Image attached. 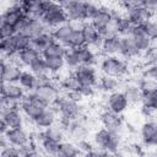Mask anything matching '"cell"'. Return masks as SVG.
Segmentation results:
<instances>
[{
    "label": "cell",
    "mask_w": 157,
    "mask_h": 157,
    "mask_svg": "<svg viewBox=\"0 0 157 157\" xmlns=\"http://www.w3.org/2000/svg\"><path fill=\"white\" fill-rule=\"evenodd\" d=\"M59 113V118L74 120L82 114L81 98L76 94L61 92L52 104Z\"/></svg>",
    "instance_id": "1"
},
{
    "label": "cell",
    "mask_w": 157,
    "mask_h": 157,
    "mask_svg": "<svg viewBox=\"0 0 157 157\" xmlns=\"http://www.w3.org/2000/svg\"><path fill=\"white\" fill-rule=\"evenodd\" d=\"M121 137L120 135L105 129L104 126L97 129L92 135V141L96 148L105 152L107 155H117L121 150Z\"/></svg>",
    "instance_id": "2"
},
{
    "label": "cell",
    "mask_w": 157,
    "mask_h": 157,
    "mask_svg": "<svg viewBox=\"0 0 157 157\" xmlns=\"http://www.w3.org/2000/svg\"><path fill=\"white\" fill-rule=\"evenodd\" d=\"M98 69L101 74L110 75L118 78L124 77L129 71L126 60L120 55H103L98 63Z\"/></svg>",
    "instance_id": "3"
},
{
    "label": "cell",
    "mask_w": 157,
    "mask_h": 157,
    "mask_svg": "<svg viewBox=\"0 0 157 157\" xmlns=\"http://www.w3.org/2000/svg\"><path fill=\"white\" fill-rule=\"evenodd\" d=\"M61 93V88L59 86L58 80H55L53 83L43 86V87H37L33 91L27 92V96L37 99L39 103H42L45 107H49L54 103L56 97Z\"/></svg>",
    "instance_id": "4"
},
{
    "label": "cell",
    "mask_w": 157,
    "mask_h": 157,
    "mask_svg": "<svg viewBox=\"0 0 157 157\" xmlns=\"http://www.w3.org/2000/svg\"><path fill=\"white\" fill-rule=\"evenodd\" d=\"M99 120L102 126H104L105 129L123 136V134L126 131V124L121 117V114L114 113L109 109H104L101 115H99Z\"/></svg>",
    "instance_id": "5"
},
{
    "label": "cell",
    "mask_w": 157,
    "mask_h": 157,
    "mask_svg": "<svg viewBox=\"0 0 157 157\" xmlns=\"http://www.w3.org/2000/svg\"><path fill=\"white\" fill-rule=\"evenodd\" d=\"M40 18L44 22V25L48 27L49 31H52L53 28H55L59 25L67 22V16H66L65 9L55 1L52 4V6L44 12V15Z\"/></svg>",
    "instance_id": "6"
},
{
    "label": "cell",
    "mask_w": 157,
    "mask_h": 157,
    "mask_svg": "<svg viewBox=\"0 0 157 157\" xmlns=\"http://www.w3.org/2000/svg\"><path fill=\"white\" fill-rule=\"evenodd\" d=\"M22 66L11 58L1 56V80L2 82H18L22 74Z\"/></svg>",
    "instance_id": "7"
},
{
    "label": "cell",
    "mask_w": 157,
    "mask_h": 157,
    "mask_svg": "<svg viewBox=\"0 0 157 157\" xmlns=\"http://www.w3.org/2000/svg\"><path fill=\"white\" fill-rule=\"evenodd\" d=\"M90 130H91L90 120L81 114L76 119L71 120V123L66 130V135H67V137L72 139L74 141H77L80 139L87 137L90 134Z\"/></svg>",
    "instance_id": "8"
},
{
    "label": "cell",
    "mask_w": 157,
    "mask_h": 157,
    "mask_svg": "<svg viewBox=\"0 0 157 157\" xmlns=\"http://www.w3.org/2000/svg\"><path fill=\"white\" fill-rule=\"evenodd\" d=\"M140 140L145 147L157 148V120L148 119L139 129Z\"/></svg>",
    "instance_id": "9"
},
{
    "label": "cell",
    "mask_w": 157,
    "mask_h": 157,
    "mask_svg": "<svg viewBox=\"0 0 157 157\" xmlns=\"http://www.w3.org/2000/svg\"><path fill=\"white\" fill-rule=\"evenodd\" d=\"M123 13L130 22H132L136 26L142 25L144 22L153 18V16H155V13L152 11H150L147 7H145L144 5L123 6Z\"/></svg>",
    "instance_id": "10"
},
{
    "label": "cell",
    "mask_w": 157,
    "mask_h": 157,
    "mask_svg": "<svg viewBox=\"0 0 157 157\" xmlns=\"http://www.w3.org/2000/svg\"><path fill=\"white\" fill-rule=\"evenodd\" d=\"M129 107H130V104L128 102V98L121 90H117V91L107 94L105 109H109L118 114H123L129 109Z\"/></svg>",
    "instance_id": "11"
},
{
    "label": "cell",
    "mask_w": 157,
    "mask_h": 157,
    "mask_svg": "<svg viewBox=\"0 0 157 157\" xmlns=\"http://www.w3.org/2000/svg\"><path fill=\"white\" fill-rule=\"evenodd\" d=\"M47 107L43 105L42 103H39L37 99L29 97L26 94V97L21 101V105H20V109L21 112L23 113V115L26 117V119L28 121H31L32 124L34 123V120L43 113V110L45 109Z\"/></svg>",
    "instance_id": "12"
},
{
    "label": "cell",
    "mask_w": 157,
    "mask_h": 157,
    "mask_svg": "<svg viewBox=\"0 0 157 157\" xmlns=\"http://www.w3.org/2000/svg\"><path fill=\"white\" fill-rule=\"evenodd\" d=\"M76 77L78 78L80 83L82 86H97V81H98V69L96 65H80L78 67H76L72 71Z\"/></svg>",
    "instance_id": "13"
},
{
    "label": "cell",
    "mask_w": 157,
    "mask_h": 157,
    "mask_svg": "<svg viewBox=\"0 0 157 157\" xmlns=\"http://www.w3.org/2000/svg\"><path fill=\"white\" fill-rule=\"evenodd\" d=\"M26 15L27 13L25 12L22 5L18 4V2H16V4L9 6L2 12V15H1V22H5V23H9V25L13 26L17 29V32H18L20 26H21L23 18L26 17Z\"/></svg>",
    "instance_id": "14"
},
{
    "label": "cell",
    "mask_w": 157,
    "mask_h": 157,
    "mask_svg": "<svg viewBox=\"0 0 157 157\" xmlns=\"http://www.w3.org/2000/svg\"><path fill=\"white\" fill-rule=\"evenodd\" d=\"M82 33H83V37H85V42L87 45L92 47L93 49L96 50H99L101 49V45L104 40V36L101 34L96 28L91 23V21H85L81 23L80 26Z\"/></svg>",
    "instance_id": "15"
},
{
    "label": "cell",
    "mask_w": 157,
    "mask_h": 157,
    "mask_svg": "<svg viewBox=\"0 0 157 157\" xmlns=\"http://www.w3.org/2000/svg\"><path fill=\"white\" fill-rule=\"evenodd\" d=\"M45 31H49V29L44 25V22L42 21L40 17H34V16L28 15V17H27V20H26V22H25V25L20 32L32 39Z\"/></svg>",
    "instance_id": "16"
},
{
    "label": "cell",
    "mask_w": 157,
    "mask_h": 157,
    "mask_svg": "<svg viewBox=\"0 0 157 157\" xmlns=\"http://www.w3.org/2000/svg\"><path fill=\"white\" fill-rule=\"evenodd\" d=\"M140 105H141V113L146 118H151L157 113V87L152 91L142 92Z\"/></svg>",
    "instance_id": "17"
},
{
    "label": "cell",
    "mask_w": 157,
    "mask_h": 157,
    "mask_svg": "<svg viewBox=\"0 0 157 157\" xmlns=\"http://www.w3.org/2000/svg\"><path fill=\"white\" fill-rule=\"evenodd\" d=\"M58 82H59V86H60L63 92H66L70 94H76V96L78 94L81 86H82L72 71L66 72V74H61L58 78Z\"/></svg>",
    "instance_id": "18"
},
{
    "label": "cell",
    "mask_w": 157,
    "mask_h": 157,
    "mask_svg": "<svg viewBox=\"0 0 157 157\" xmlns=\"http://www.w3.org/2000/svg\"><path fill=\"white\" fill-rule=\"evenodd\" d=\"M58 120H59V113H58V110H56L53 105H49V107H47V108L43 110V113L34 120L33 124H34V126H36L37 129L44 130V129H47V128L54 125Z\"/></svg>",
    "instance_id": "19"
},
{
    "label": "cell",
    "mask_w": 157,
    "mask_h": 157,
    "mask_svg": "<svg viewBox=\"0 0 157 157\" xmlns=\"http://www.w3.org/2000/svg\"><path fill=\"white\" fill-rule=\"evenodd\" d=\"M113 18V10L109 6L105 5H101L99 11L97 12V15L91 20V23L94 26V28L99 32L103 33L104 29L108 27V25L110 23Z\"/></svg>",
    "instance_id": "20"
},
{
    "label": "cell",
    "mask_w": 157,
    "mask_h": 157,
    "mask_svg": "<svg viewBox=\"0 0 157 157\" xmlns=\"http://www.w3.org/2000/svg\"><path fill=\"white\" fill-rule=\"evenodd\" d=\"M34 141L38 144L40 151L43 152V155L47 156H58V151H59V141L48 137L44 135V132L40 130V132L37 134V137L34 139Z\"/></svg>",
    "instance_id": "21"
},
{
    "label": "cell",
    "mask_w": 157,
    "mask_h": 157,
    "mask_svg": "<svg viewBox=\"0 0 157 157\" xmlns=\"http://www.w3.org/2000/svg\"><path fill=\"white\" fill-rule=\"evenodd\" d=\"M4 135L10 145L17 146V147H22L23 145L31 141V136L26 131L25 126L23 128H10Z\"/></svg>",
    "instance_id": "22"
},
{
    "label": "cell",
    "mask_w": 157,
    "mask_h": 157,
    "mask_svg": "<svg viewBox=\"0 0 157 157\" xmlns=\"http://www.w3.org/2000/svg\"><path fill=\"white\" fill-rule=\"evenodd\" d=\"M27 94V91L18 83V82H2L1 83V96L13 99V101H22Z\"/></svg>",
    "instance_id": "23"
},
{
    "label": "cell",
    "mask_w": 157,
    "mask_h": 157,
    "mask_svg": "<svg viewBox=\"0 0 157 157\" xmlns=\"http://www.w3.org/2000/svg\"><path fill=\"white\" fill-rule=\"evenodd\" d=\"M142 53L136 47L135 42L130 36H121V49H120V56L125 60H132V59H140Z\"/></svg>",
    "instance_id": "24"
},
{
    "label": "cell",
    "mask_w": 157,
    "mask_h": 157,
    "mask_svg": "<svg viewBox=\"0 0 157 157\" xmlns=\"http://www.w3.org/2000/svg\"><path fill=\"white\" fill-rule=\"evenodd\" d=\"M42 56H43L42 53H40L39 50L34 49V48L31 45V47H28V48H26V49L18 52L13 59H15L22 67L28 69L33 63H36V61H37L38 59H40Z\"/></svg>",
    "instance_id": "25"
},
{
    "label": "cell",
    "mask_w": 157,
    "mask_h": 157,
    "mask_svg": "<svg viewBox=\"0 0 157 157\" xmlns=\"http://www.w3.org/2000/svg\"><path fill=\"white\" fill-rule=\"evenodd\" d=\"M85 4L86 1L76 0L65 9L69 22L76 25V23H82L86 21L85 20Z\"/></svg>",
    "instance_id": "26"
},
{
    "label": "cell",
    "mask_w": 157,
    "mask_h": 157,
    "mask_svg": "<svg viewBox=\"0 0 157 157\" xmlns=\"http://www.w3.org/2000/svg\"><path fill=\"white\" fill-rule=\"evenodd\" d=\"M120 49H121V36L114 34V36L104 37L99 52L102 55H120Z\"/></svg>",
    "instance_id": "27"
},
{
    "label": "cell",
    "mask_w": 157,
    "mask_h": 157,
    "mask_svg": "<svg viewBox=\"0 0 157 157\" xmlns=\"http://www.w3.org/2000/svg\"><path fill=\"white\" fill-rule=\"evenodd\" d=\"M0 115H1V119L9 125V128H23L25 121L27 120L20 108L7 109L0 113Z\"/></svg>",
    "instance_id": "28"
},
{
    "label": "cell",
    "mask_w": 157,
    "mask_h": 157,
    "mask_svg": "<svg viewBox=\"0 0 157 157\" xmlns=\"http://www.w3.org/2000/svg\"><path fill=\"white\" fill-rule=\"evenodd\" d=\"M54 0H32L27 4H23L22 7L27 15L34 17H42L44 12L52 6Z\"/></svg>",
    "instance_id": "29"
},
{
    "label": "cell",
    "mask_w": 157,
    "mask_h": 157,
    "mask_svg": "<svg viewBox=\"0 0 157 157\" xmlns=\"http://www.w3.org/2000/svg\"><path fill=\"white\" fill-rule=\"evenodd\" d=\"M99 91H102L103 93H112L117 90H119L121 87V82L120 78L110 76V75H105V74H101L97 81V86H96Z\"/></svg>",
    "instance_id": "30"
},
{
    "label": "cell",
    "mask_w": 157,
    "mask_h": 157,
    "mask_svg": "<svg viewBox=\"0 0 157 157\" xmlns=\"http://www.w3.org/2000/svg\"><path fill=\"white\" fill-rule=\"evenodd\" d=\"M76 49V53L78 55V59H80V63L81 65L86 64V65H96L98 66V63L101 59H98V54L96 49H93L92 47L85 44L82 47H78V48H75Z\"/></svg>",
    "instance_id": "31"
},
{
    "label": "cell",
    "mask_w": 157,
    "mask_h": 157,
    "mask_svg": "<svg viewBox=\"0 0 157 157\" xmlns=\"http://www.w3.org/2000/svg\"><path fill=\"white\" fill-rule=\"evenodd\" d=\"M121 91L128 98V102L130 105H137L141 103V97H142V91L139 86L137 82H126L121 86Z\"/></svg>",
    "instance_id": "32"
},
{
    "label": "cell",
    "mask_w": 157,
    "mask_h": 157,
    "mask_svg": "<svg viewBox=\"0 0 157 157\" xmlns=\"http://www.w3.org/2000/svg\"><path fill=\"white\" fill-rule=\"evenodd\" d=\"M130 37L132 38V40L135 42L136 47L139 48V50L141 53H144L145 50H147L148 48H151L153 45V40L141 29L140 26H135V28L132 29Z\"/></svg>",
    "instance_id": "33"
},
{
    "label": "cell",
    "mask_w": 157,
    "mask_h": 157,
    "mask_svg": "<svg viewBox=\"0 0 157 157\" xmlns=\"http://www.w3.org/2000/svg\"><path fill=\"white\" fill-rule=\"evenodd\" d=\"M75 27L76 26L74 23L67 21V22H65L63 25H59L55 28H53L52 29V34H53V37H54V39L56 42H60V43H63L65 45L66 40L69 39V37H70L71 32L75 29Z\"/></svg>",
    "instance_id": "34"
},
{
    "label": "cell",
    "mask_w": 157,
    "mask_h": 157,
    "mask_svg": "<svg viewBox=\"0 0 157 157\" xmlns=\"http://www.w3.org/2000/svg\"><path fill=\"white\" fill-rule=\"evenodd\" d=\"M44 60H45L48 71L52 75H54L55 77L60 76L64 72V69L66 67V64H65V60L63 56H45Z\"/></svg>",
    "instance_id": "35"
},
{
    "label": "cell",
    "mask_w": 157,
    "mask_h": 157,
    "mask_svg": "<svg viewBox=\"0 0 157 157\" xmlns=\"http://www.w3.org/2000/svg\"><path fill=\"white\" fill-rule=\"evenodd\" d=\"M54 40H55V39H54V37H53V34H52V31H45V32L40 33L39 36L32 38V39H31V45H32L34 49H37V50H39L40 53H43Z\"/></svg>",
    "instance_id": "36"
},
{
    "label": "cell",
    "mask_w": 157,
    "mask_h": 157,
    "mask_svg": "<svg viewBox=\"0 0 157 157\" xmlns=\"http://www.w3.org/2000/svg\"><path fill=\"white\" fill-rule=\"evenodd\" d=\"M83 155L81 152V150L78 148V146L76 145L75 141H61L59 144V151H58V156L61 157H76Z\"/></svg>",
    "instance_id": "37"
},
{
    "label": "cell",
    "mask_w": 157,
    "mask_h": 157,
    "mask_svg": "<svg viewBox=\"0 0 157 157\" xmlns=\"http://www.w3.org/2000/svg\"><path fill=\"white\" fill-rule=\"evenodd\" d=\"M0 50H1V54L4 56L13 59L16 56V54H17V47H16L15 36H11V37H7V38H1Z\"/></svg>",
    "instance_id": "38"
},
{
    "label": "cell",
    "mask_w": 157,
    "mask_h": 157,
    "mask_svg": "<svg viewBox=\"0 0 157 157\" xmlns=\"http://www.w3.org/2000/svg\"><path fill=\"white\" fill-rule=\"evenodd\" d=\"M42 131L44 132L45 136L52 137V139H54V140H56V141H59V142L64 141V140L67 137L66 130L64 129V126H63L59 121H56L54 125H52V126H49V128H47V129H44V130H42Z\"/></svg>",
    "instance_id": "39"
},
{
    "label": "cell",
    "mask_w": 157,
    "mask_h": 157,
    "mask_svg": "<svg viewBox=\"0 0 157 157\" xmlns=\"http://www.w3.org/2000/svg\"><path fill=\"white\" fill-rule=\"evenodd\" d=\"M36 75L29 70V69H26V70H22V74L20 76V80H18V83L27 91H33L36 88Z\"/></svg>",
    "instance_id": "40"
},
{
    "label": "cell",
    "mask_w": 157,
    "mask_h": 157,
    "mask_svg": "<svg viewBox=\"0 0 157 157\" xmlns=\"http://www.w3.org/2000/svg\"><path fill=\"white\" fill-rule=\"evenodd\" d=\"M85 44H86V42H85V37H83L81 28L75 27V29L71 32L69 39L66 40L65 47L66 48H78V47H82Z\"/></svg>",
    "instance_id": "41"
},
{
    "label": "cell",
    "mask_w": 157,
    "mask_h": 157,
    "mask_svg": "<svg viewBox=\"0 0 157 157\" xmlns=\"http://www.w3.org/2000/svg\"><path fill=\"white\" fill-rule=\"evenodd\" d=\"M66 47L63 44V43H60V42H56V40H54L43 53H42V55L45 58V56H63L64 58V55H65V53H66Z\"/></svg>",
    "instance_id": "42"
},
{
    "label": "cell",
    "mask_w": 157,
    "mask_h": 157,
    "mask_svg": "<svg viewBox=\"0 0 157 157\" xmlns=\"http://www.w3.org/2000/svg\"><path fill=\"white\" fill-rule=\"evenodd\" d=\"M64 60H65L66 67L69 70H71V71H74L76 67H78L81 65L80 59H78V55H77L75 48H67L66 49V53L64 55Z\"/></svg>",
    "instance_id": "43"
},
{
    "label": "cell",
    "mask_w": 157,
    "mask_h": 157,
    "mask_svg": "<svg viewBox=\"0 0 157 157\" xmlns=\"http://www.w3.org/2000/svg\"><path fill=\"white\" fill-rule=\"evenodd\" d=\"M140 27L153 42L157 40V20H155V18L147 20L146 22L140 25Z\"/></svg>",
    "instance_id": "44"
},
{
    "label": "cell",
    "mask_w": 157,
    "mask_h": 157,
    "mask_svg": "<svg viewBox=\"0 0 157 157\" xmlns=\"http://www.w3.org/2000/svg\"><path fill=\"white\" fill-rule=\"evenodd\" d=\"M99 9H101V4H98L97 1H94V0L86 1V4H85V20L91 21L97 15Z\"/></svg>",
    "instance_id": "45"
},
{
    "label": "cell",
    "mask_w": 157,
    "mask_h": 157,
    "mask_svg": "<svg viewBox=\"0 0 157 157\" xmlns=\"http://www.w3.org/2000/svg\"><path fill=\"white\" fill-rule=\"evenodd\" d=\"M141 59L145 64V66L147 65H152V64H157V47H155V44L148 48L147 50H145L141 55Z\"/></svg>",
    "instance_id": "46"
},
{
    "label": "cell",
    "mask_w": 157,
    "mask_h": 157,
    "mask_svg": "<svg viewBox=\"0 0 157 157\" xmlns=\"http://www.w3.org/2000/svg\"><path fill=\"white\" fill-rule=\"evenodd\" d=\"M28 69H29V70H31L36 76L49 72V71H48V67H47V64H45V60H44V58H43V56H42L40 59H38L36 63H33Z\"/></svg>",
    "instance_id": "47"
},
{
    "label": "cell",
    "mask_w": 157,
    "mask_h": 157,
    "mask_svg": "<svg viewBox=\"0 0 157 157\" xmlns=\"http://www.w3.org/2000/svg\"><path fill=\"white\" fill-rule=\"evenodd\" d=\"M15 38H16V47H17V53L31 47V38L25 36L23 33L21 32H17L15 34Z\"/></svg>",
    "instance_id": "48"
},
{
    "label": "cell",
    "mask_w": 157,
    "mask_h": 157,
    "mask_svg": "<svg viewBox=\"0 0 157 157\" xmlns=\"http://www.w3.org/2000/svg\"><path fill=\"white\" fill-rule=\"evenodd\" d=\"M55 76L52 75L50 72H47V74H43V75H38L36 77V88L37 87H43V86H47V85H50L55 81Z\"/></svg>",
    "instance_id": "49"
},
{
    "label": "cell",
    "mask_w": 157,
    "mask_h": 157,
    "mask_svg": "<svg viewBox=\"0 0 157 157\" xmlns=\"http://www.w3.org/2000/svg\"><path fill=\"white\" fill-rule=\"evenodd\" d=\"M21 150L17 146L9 145L0 150V157H21Z\"/></svg>",
    "instance_id": "50"
},
{
    "label": "cell",
    "mask_w": 157,
    "mask_h": 157,
    "mask_svg": "<svg viewBox=\"0 0 157 157\" xmlns=\"http://www.w3.org/2000/svg\"><path fill=\"white\" fill-rule=\"evenodd\" d=\"M144 145H142V142L141 144H137V142H130V144H128V145H125V146H121V148L123 150H125L128 153H130V155H144L145 152H144Z\"/></svg>",
    "instance_id": "51"
},
{
    "label": "cell",
    "mask_w": 157,
    "mask_h": 157,
    "mask_svg": "<svg viewBox=\"0 0 157 157\" xmlns=\"http://www.w3.org/2000/svg\"><path fill=\"white\" fill-rule=\"evenodd\" d=\"M75 142H76V145L78 146V148L81 150V152H82L83 155H87V153L91 152L93 148H96L93 141H90L87 137L80 139V140H77V141H75Z\"/></svg>",
    "instance_id": "52"
},
{
    "label": "cell",
    "mask_w": 157,
    "mask_h": 157,
    "mask_svg": "<svg viewBox=\"0 0 157 157\" xmlns=\"http://www.w3.org/2000/svg\"><path fill=\"white\" fill-rule=\"evenodd\" d=\"M17 33V29L9 25V23H5V22H1L0 25V36L1 38H7V37H11V36H15Z\"/></svg>",
    "instance_id": "53"
},
{
    "label": "cell",
    "mask_w": 157,
    "mask_h": 157,
    "mask_svg": "<svg viewBox=\"0 0 157 157\" xmlns=\"http://www.w3.org/2000/svg\"><path fill=\"white\" fill-rule=\"evenodd\" d=\"M141 76L144 77H150L157 81V64H152V65H147L145 66V69L141 72Z\"/></svg>",
    "instance_id": "54"
},
{
    "label": "cell",
    "mask_w": 157,
    "mask_h": 157,
    "mask_svg": "<svg viewBox=\"0 0 157 157\" xmlns=\"http://www.w3.org/2000/svg\"><path fill=\"white\" fill-rule=\"evenodd\" d=\"M96 94V87L93 86H81V90L78 92V97L82 98H92Z\"/></svg>",
    "instance_id": "55"
},
{
    "label": "cell",
    "mask_w": 157,
    "mask_h": 157,
    "mask_svg": "<svg viewBox=\"0 0 157 157\" xmlns=\"http://www.w3.org/2000/svg\"><path fill=\"white\" fill-rule=\"evenodd\" d=\"M142 5L147 7L150 11H152L153 13L157 12V0H144Z\"/></svg>",
    "instance_id": "56"
},
{
    "label": "cell",
    "mask_w": 157,
    "mask_h": 157,
    "mask_svg": "<svg viewBox=\"0 0 157 157\" xmlns=\"http://www.w3.org/2000/svg\"><path fill=\"white\" fill-rule=\"evenodd\" d=\"M144 0H121V5L123 6H137V5H142Z\"/></svg>",
    "instance_id": "57"
},
{
    "label": "cell",
    "mask_w": 157,
    "mask_h": 157,
    "mask_svg": "<svg viewBox=\"0 0 157 157\" xmlns=\"http://www.w3.org/2000/svg\"><path fill=\"white\" fill-rule=\"evenodd\" d=\"M9 129H10L9 125H7L2 119H0V135H4Z\"/></svg>",
    "instance_id": "58"
},
{
    "label": "cell",
    "mask_w": 157,
    "mask_h": 157,
    "mask_svg": "<svg viewBox=\"0 0 157 157\" xmlns=\"http://www.w3.org/2000/svg\"><path fill=\"white\" fill-rule=\"evenodd\" d=\"M29 1H32V0H17V2H18V4H21V5L27 4V2H29Z\"/></svg>",
    "instance_id": "59"
},
{
    "label": "cell",
    "mask_w": 157,
    "mask_h": 157,
    "mask_svg": "<svg viewBox=\"0 0 157 157\" xmlns=\"http://www.w3.org/2000/svg\"><path fill=\"white\" fill-rule=\"evenodd\" d=\"M80 1H90V0H80Z\"/></svg>",
    "instance_id": "60"
},
{
    "label": "cell",
    "mask_w": 157,
    "mask_h": 157,
    "mask_svg": "<svg viewBox=\"0 0 157 157\" xmlns=\"http://www.w3.org/2000/svg\"><path fill=\"white\" fill-rule=\"evenodd\" d=\"M155 15H156V16H157V12H156V13H155Z\"/></svg>",
    "instance_id": "61"
}]
</instances>
